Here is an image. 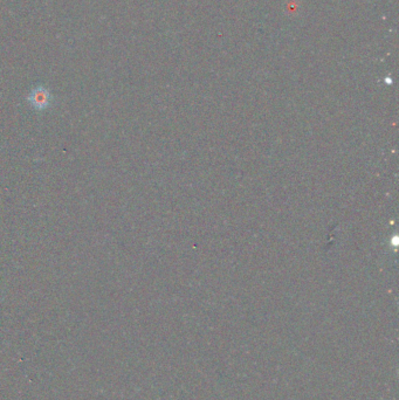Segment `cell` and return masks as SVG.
Wrapping results in <instances>:
<instances>
[{
    "label": "cell",
    "instance_id": "cell-1",
    "mask_svg": "<svg viewBox=\"0 0 399 400\" xmlns=\"http://www.w3.org/2000/svg\"><path fill=\"white\" fill-rule=\"evenodd\" d=\"M27 102L36 111H43L52 107L54 97L47 87L39 85L31 89L27 96Z\"/></svg>",
    "mask_w": 399,
    "mask_h": 400
}]
</instances>
